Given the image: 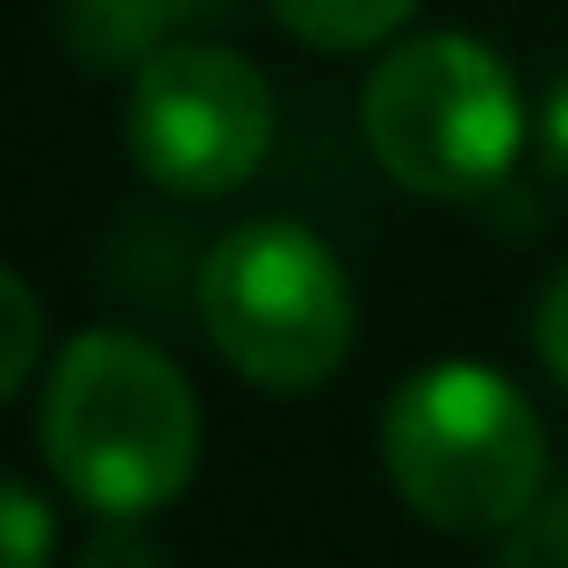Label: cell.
Instances as JSON below:
<instances>
[{"mask_svg":"<svg viewBox=\"0 0 568 568\" xmlns=\"http://www.w3.org/2000/svg\"><path fill=\"white\" fill-rule=\"evenodd\" d=\"M497 568H568V475L540 489L511 532H497Z\"/></svg>","mask_w":568,"mask_h":568,"instance_id":"obj_10","label":"cell"},{"mask_svg":"<svg viewBox=\"0 0 568 568\" xmlns=\"http://www.w3.org/2000/svg\"><path fill=\"white\" fill-rule=\"evenodd\" d=\"M43 346H51V317H43V295L0 260V410L43 375Z\"/></svg>","mask_w":568,"mask_h":568,"instance_id":"obj_8","label":"cell"},{"mask_svg":"<svg viewBox=\"0 0 568 568\" xmlns=\"http://www.w3.org/2000/svg\"><path fill=\"white\" fill-rule=\"evenodd\" d=\"M72 568H166V555H159V540L144 532V518H101L80 540Z\"/></svg>","mask_w":568,"mask_h":568,"instance_id":"obj_11","label":"cell"},{"mask_svg":"<svg viewBox=\"0 0 568 568\" xmlns=\"http://www.w3.org/2000/svg\"><path fill=\"white\" fill-rule=\"evenodd\" d=\"M58 561V511L22 475H0V568H51Z\"/></svg>","mask_w":568,"mask_h":568,"instance_id":"obj_9","label":"cell"},{"mask_svg":"<svg viewBox=\"0 0 568 568\" xmlns=\"http://www.w3.org/2000/svg\"><path fill=\"white\" fill-rule=\"evenodd\" d=\"M43 475L94 518H152L202 468V396L166 346L87 324L51 353L37 388Z\"/></svg>","mask_w":568,"mask_h":568,"instance_id":"obj_1","label":"cell"},{"mask_svg":"<svg viewBox=\"0 0 568 568\" xmlns=\"http://www.w3.org/2000/svg\"><path fill=\"white\" fill-rule=\"evenodd\" d=\"M173 8H181V29H187V37H202V29H216L237 0H173Z\"/></svg>","mask_w":568,"mask_h":568,"instance_id":"obj_14","label":"cell"},{"mask_svg":"<svg viewBox=\"0 0 568 568\" xmlns=\"http://www.w3.org/2000/svg\"><path fill=\"white\" fill-rule=\"evenodd\" d=\"M532 353H540L547 382L568 396V260L547 274V288L532 295Z\"/></svg>","mask_w":568,"mask_h":568,"instance_id":"obj_12","label":"cell"},{"mask_svg":"<svg viewBox=\"0 0 568 568\" xmlns=\"http://www.w3.org/2000/svg\"><path fill=\"white\" fill-rule=\"evenodd\" d=\"M281 101L245 51L216 37H173L130 72L123 152L173 202H223L274 159Z\"/></svg>","mask_w":568,"mask_h":568,"instance_id":"obj_5","label":"cell"},{"mask_svg":"<svg viewBox=\"0 0 568 568\" xmlns=\"http://www.w3.org/2000/svg\"><path fill=\"white\" fill-rule=\"evenodd\" d=\"M382 475L432 532L497 540L555 483L547 417L504 367L432 361L403 375L382 410Z\"/></svg>","mask_w":568,"mask_h":568,"instance_id":"obj_2","label":"cell"},{"mask_svg":"<svg viewBox=\"0 0 568 568\" xmlns=\"http://www.w3.org/2000/svg\"><path fill=\"white\" fill-rule=\"evenodd\" d=\"M173 37H187L173 0H58V43L94 80H130Z\"/></svg>","mask_w":568,"mask_h":568,"instance_id":"obj_6","label":"cell"},{"mask_svg":"<svg viewBox=\"0 0 568 568\" xmlns=\"http://www.w3.org/2000/svg\"><path fill=\"white\" fill-rule=\"evenodd\" d=\"M361 138L403 194L475 202L504 187L526 144V94L489 37H396L361 87Z\"/></svg>","mask_w":568,"mask_h":568,"instance_id":"obj_4","label":"cell"},{"mask_svg":"<svg viewBox=\"0 0 568 568\" xmlns=\"http://www.w3.org/2000/svg\"><path fill=\"white\" fill-rule=\"evenodd\" d=\"M274 14V29H288L303 51L324 58H361V51H388L410 29L417 0H260Z\"/></svg>","mask_w":568,"mask_h":568,"instance_id":"obj_7","label":"cell"},{"mask_svg":"<svg viewBox=\"0 0 568 568\" xmlns=\"http://www.w3.org/2000/svg\"><path fill=\"white\" fill-rule=\"evenodd\" d=\"M194 317L216 361L260 396H317L361 346L346 260L288 216H252L209 237L194 274Z\"/></svg>","mask_w":568,"mask_h":568,"instance_id":"obj_3","label":"cell"},{"mask_svg":"<svg viewBox=\"0 0 568 568\" xmlns=\"http://www.w3.org/2000/svg\"><path fill=\"white\" fill-rule=\"evenodd\" d=\"M540 152H547V166L568 181V72L547 87V101H540Z\"/></svg>","mask_w":568,"mask_h":568,"instance_id":"obj_13","label":"cell"}]
</instances>
